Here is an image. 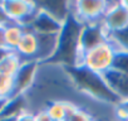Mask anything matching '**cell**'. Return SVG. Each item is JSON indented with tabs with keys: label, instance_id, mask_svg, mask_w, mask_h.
<instances>
[{
	"label": "cell",
	"instance_id": "44dd1931",
	"mask_svg": "<svg viewBox=\"0 0 128 121\" xmlns=\"http://www.w3.org/2000/svg\"><path fill=\"white\" fill-rule=\"evenodd\" d=\"M10 20L8 19L6 14H5V10L3 8V2H0V27H4L5 24H8Z\"/></svg>",
	"mask_w": 128,
	"mask_h": 121
},
{
	"label": "cell",
	"instance_id": "52a82bcc",
	"mask_svg": "<svg viewBox=\"0 0 128 121\" xmlns=\"http://www.w3.org/2000/svg\"><path fill=\"white\" fill-rule=\"evenodd\" d=\"M40 63L33 60H24L19 71L14 76V95H26L36 82Z\"/></svg>",
	"mask_w": 128,
	"mask_h": 121
},
{
	"label": "cell",
	"instance_id": "9c48e42d",
	"mask_svg": "<svg viewBox=\"0 0 128 121\" xmlns=\"http://www.w3.org/2000/svg\"><path fill=\"white\" fill-rule=\"evenodd\" d=\"M106 85L116 96V98L122 102L128 100V75L118 72L116 70H109L104 75H102Z\"/></svg>",
	"mask_w": 128,
	"mask_h": 121
},
{
	"label": "cell",
	"instance_id": "5bb4252c",
	"mask_svg": "<svg viewBox=\"0 0 128 121\" xmlns=\"http://www.w3.org/2000/svg\"><path fill=\"white\" fill-rule=\"evenodd\" d=\"M109 42L113 44L116 50H128V27L109 34Z\"/></svg>",
	"mask_w": 128,
	"mask_h": 121
},
{
	"label": "cell",
	"instance_id": "5b68a950",
	"mask_svg": "<svg viewBox=\"0 0 128 121\" xmlns=\"http://www.w3.org/2000/svg\"><path fill=\"white\" fill-rule=\"evenodd\" d=\"M109 40V34L100 23L83 24L79 34V49L80 53H86L96 47H99Z\"/></svg>",
	"mask_w": 128,
	"mask_h": 121
},
{
	"label": "cell",
	"instance_id": "8fae6325",
	"mask_svg": "<svg viewBox=\"0 0 128 121\" xmlns=\"http://www.w3.org/2000/svg\"><path fill=\"white\" fill-rule=\"evenodd\" d=\"M36 50H38V35L32 29L26 28L15 52L22 57L23 60H33L36 57Z\"/></svg>",
	"mask_w": 128,
	"mask_h": 121
},
{
	"label": "cell",
	"instance_id": "cb8c5ba5",
	"mask_svg": "<svg viewBox=\"0 0 128 121\" xmlns=\"http://www.w3.org/2000/svg\"><path fill=\"white\" fill-rule=\"evenodd\" d=\"M0 121H16V117H10V116H2Z\"/></svg>",
	"mask_w": 128,
	"mask_h": 121
},
{
	"label": "cell",
	"instance_id": "6da1fadb",
	"mask_svg": "<svg viewBox=\"0 0 128 121\" xmlns=\"http://www.w3.org/2000/svg\"><path fill=\"white\" fill-rule=\"evenodd\" d=\"M67 71L73 86L82 95L88 96L100 105H110L112 107H116L119 103L100 75L93 73L83 66L70 67L67 68Z\"/></svg>",
	"mask_w": 128,
	"mask_h": 121
},
{
	"label": "cell",
	"instance_id": "ba28073f",
	"mask_svg": "<svg viewBox=\"0 0 128 121\" xmlns=\"http://www.w3.org/2000/svg\"><path fill=\"white\" fill-rule=\"evenodd\" d=\"M38 5V4H36ZM64 23L46 13L45 10L40 9L38 7V12L29 25V29H32L36 34H46V35H59L63 30Z\"/></svg>",
	"mask_w": 128,
	"mask_h": 121
},
{
	"label": "cell",
	"instance_id": "7402d4cb",
	"mask_svg": "<svg viewBox=\"0 0 128 121\" xmlns=\"http://www.w3.org/2000/svg\"><path fill=\"white\" fill-rule=\"evenodd\" d=\"M0 49H6L4 38V27H0Z\"/></svg>",
	"mask_w": 128,
	"mask_h": 121
},
{
	"label": "cell",
	"instance_id": "8992f818",
	"mask_svg": "<svg viewBox=\"0 0 128 121\" xmlns=\"http://www.w3.org/2000/svg\"><path fill=\"white\" fill-rule=\"evenodd\" d=\"M102 24L108 32L113 34L128 27V9L122 2H107V10L102 19Z\"/></svg>",
	"mask_w": 128,
	"mask_h": 121
},
{
	"label": "cell",
	"instance_id": "d4e9b609",
	"mask_svg": "<svg viewBox=\"0 0 128 121\" xmlns=\"http://www.w3.org/2000/svg\"><path fill=\"white\" fill-rule=\"evenodd\" d=\"M122 4H123V5H124V7L128 9V0H122Z\"/></svg>",
	"mask_w": 128,
	"mask_h": 121
},
{
	"label": "cell",
	"instance_id": "3957f363",
	"mask_svg": "<svg viewBox=\"0 0 128 121\" xmlns=\"http://www.w3.org/2000/svg\"><path fill=\"white\" fill-rule=\"evenodd\" d=\"M70 15H73L80 24L100 23L107 10V2L104 0H79L69 2Z\"/></svg>",
	"mask_w": 128,
	"mask_h": 121
},
{
	"label": "cell",
	"instance_id": "e0dca14e",
	"mask_svg": "<svg viewBox=\"0 0 128 121\" xmlns=\"http://www.w3.org/2000/svg\"><path fill=\"white\" fill-rule=\"evenodd\" d=\"M66 121H94V116L84 107H78L73 113L68 116Z\"/></svg>",
	"mask_w": 128,
	"mask_h": 121
},
{
	"label": "cell",
	"instance_id": "4fadbf2b",
	"mask_svg": "<svg viewBox=\"0 0 128 121\" xmlns=\"http://www.w3.org/2000/svg\"><path fill=\"white\" fill-rule=\"evenodd\" d=\"M24 60L15 50H8L4 57L0 59V72H3L10 77H14L19 71Z\"/></svg>",
	"mask_w": 128,
	"mask_h": 121
},
{
	"label": "cell",
	"instance_id": "484cf974",
	"mask_svg": "<svg viewBox=\"0 0 128 121\" xmlns=\"http://www.w3.org/2000/svg\"><path fill=\"white\" fill-rule=\"evenodd\" d=\"M108 121H114V120H108Z\"/></svg>",
	"mask_w": 128,
	"mask_h": 121
},
{
	"label": "cell",
	"instance_id": "277c9868",
	"mask_svg": "<svg viewBox=\"0 0 128 121\" xmlns=\"http://www.w3.org/2000/svg\"><path fill=\"white\" fill-rule=\"evenodd\" d=\"M3 8L10 22L18 23L25 28H29L38 12L36 3L29 0H4Z\"/></svg>",
	"mask_w": 128,
	"mask_h": 121
},
{
	"label": "cell",
	"instance_id": "7c38bea8",
	"mask_svg": "<svg viewBox=\"0 0 128 121\" xmlns=\"http://www.w3.org/2000/svg\"><path fill=\"white\" fill-rule=\"evenodd\" d=\"M26 28L14 23V22H9L8 24L4 25V38H5V47L9 50H16L24 33H25Z\"/></svg>",
	"mask_w": 128,
	"mask_h": 121
},
{
	"label": "cell",
	"instance_id": "9a60e30c",
	"mask_svg": "<svg viewBox=\"0 0 128 121\" xmlns=\"http://www.w3.org/2000/svg\"><path fill=\"white\" fill-rule=\"evenodd\" d=\"M14 96V77L0 72V98H10Z\"/></svg>",
	"mask_w": 128,
	"mask_h": 121
},
{
	"label": "cell",
	"instance_id": "ac0fdd59",
	"mask_svg": "<svg viewBox=\"0 0 128 121\" xmlns=\"http://www.w3.org/2000/svg\"><path fill=\"white\" fill-rule=\"evenodd\" d=\"M114 121H128V100L119 102L114 107Z\"/></svg>",
	"mask_w": 128,
	"mask_h": 121
},
{
	"label": "cell",
	"instance_id": "d6986e66",
	"mask_svg": "<svg viewBox=\"0 0 128 121\" xmlns=\"http://www.w3.org/2000/svg\"><path fill=\"white\" fill-rule=\"evenodd\" d=\"M34 116H35V121H53L45 108L38 110L36 112H34Z\"/></svg>",
	"mask_w": 128,
	"mask_h": 121
},
{
	"label": "cell",
	"instance_id": "30bf717a",
	"mask_svg": "<svg viewBox=\"0 0 128 121\" xmlns=\"http://www.w3.org/2000/svg\"><path fill=\"white\" fill-rule=\"evenodd\" d=\"M38 35V50L35 60L42 63H49L55 58L59 48V35H46V34H36Z\"/></svg>",
	"mask_w": 128,
	"mask_h": 121
},
{
	"label": "cell",
	"instance_id": "2e32d148",
	"mask_svg": "<svg viewBox=\"0 0 128 121\" xmlns=\"http://www.w3.org/2000/svg\"><path fill=\"white\" fill-rule=\"evenodd\" d=\"M113 70L128 75V50H117L116 52Z\"/></svg>",
	"mask_w": 128,
	"mask_h": 121
},
{
	"label": "cell",
	"instance_id": "603a6c76",
	"mask_svg": "<svg viewBox=\"0 0 128 121\" xmlns=\"http://www.w3.org/2000/svg\"><path fill=\"white\" fill-rule=\"evenodd\" d=\"M8 100L9 98H0V117L3 116V112L6 107V103H8Z\"/></svg>",
	"mask_w": 128,
	"mask_h": 121
},
{
	"label": "cell",
	"instance_id": "ffe728a7",
	"mask_svg": "<svg viewBox=\"0 0 128 121\" xmlns=\"http://www.w3.org/2000/svg\"><path fill=\"white\" fill-rule=\"evenodd\" d=\"M16 121H35L34 112H32V111H25V112L20 113L19 116H16Z\"/></svg>",
	"mask_w": 128,
	"mask_h": 121
},
{
	"label": "cell",
	"instance_id": "4316f807",
	"mask_svg": "<svg viewBox=\"0 0 128 121\" xmlns=\"http://www.w3.org/2000/svg\"><path fill=\"white\" fill-rule=\"evenodd\" d=\"M94 121H97V120H94Z\"/></svg>",
	"mask_w": 128,
	"mask_h": 121
},
{
	"label": "cell",
	"instance_id": "7a4b0ae2",
	"mask_svg": "<svg viewBox=\"0 0 128 121\" xmlns=\"http://www.w3.org/2000/svg\"><path fill=\"white\" fill-rule=\"evenodd\" d=\"M116 52V48L108 40L107 43L83 53L79 66H83L90 72L102 76L113 68Z\"/></svg>",
	"mask_w": 128,
	"mask_h": 121
}]
</instances>
